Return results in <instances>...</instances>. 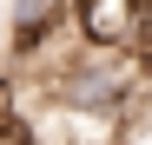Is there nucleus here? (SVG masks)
I'll return each instance as SVG.
<instances>
[{
    "mask_svg": "<svg viewBox=\"0 0 152 145\" xmlns=\"http://www.w3.org/2000/svg\"><path fill=\"white\" fill-rule=\"evenodd\" d=\"M145 92V66H139V46H73L66 59H53L46 72V99H53L73 125L86 132H106L119 119H132Z\"/></svg>",
    "mask_w": 152,
    "mask_h": 145,
    "instance_id": "1",
    "label": "nucleus"
}]
</instances>
